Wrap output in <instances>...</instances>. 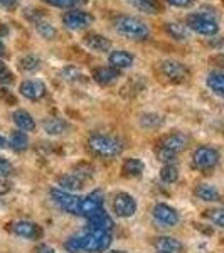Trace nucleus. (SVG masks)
Wrapping results in <instances>:
<instances>
[{"mask_svg": "<svg viewBox=\"0 0 224 253\" xmlns=\"http://www.w3.org/2000/svg\"><path fill=\"white\" fill-rule=\"evenodd\" d=\"M88 149L93 156L101 159H112L121 154L123 145L118 138L112 135H103V133H96L88 138Z\"/></svg>", "mask_w": 224, "mask_h": 253, "instance_id": "nucleus-1", "label": "nucleus"}, {"mask_svg": "<svg viewBox=\"0 0 224 253\" xmlns=\"http://www.w3.org/2000/svg\"><path fill=\"white\" fill-rule=\"evenodd\" d=\"M115 24V31L118 34L125 36L128 39H147L150 34V29L149 26L144 22L142 19L135 17V15H120L113 20Z\"/></svg>", "mask_w": 224, "mask_h": 253, "instance_id": "nucleus-2", "label": "nucleus"}, {"mask_svg": "<svg viewBox=\"0 0 224 253\" xmlns=\"http://www.w3.org/2000/svg\"><path fill=\"white\" fill-rule=\"evenodd\" d=\"M79 253H101L107 252V248L112 243V236L107 231L88 230L86 233L78 235Z\"/></svg>", "mask_w": 224, "mask_h": 253, "instance_id": "nucleus-3", "label": "nucleus"}, {"mask_svg": "<svg viewBox=\"0 0 224 253\" xmlns=\"http://www.w3.org/2000/svg\"><path fill=\"white\" fill-rule=\"evenodd\" d=\"M186 24L189 29L201 36H216L219 31V24L211 14L206 12H195V14H189L186 17Z\"/></svg>", "mask_w": 224, "mask_h": 253, "instance_id": "nucleus-4", "label": "nucleus"}, {"mask_svg": "<svg viewBox=\"0 0 224 253\" xmlns=\"http://www.w3.org/2000/svg\"><path fill=\"white\" fill-rule=\"evenodd\" d=\"M219 162V152L213 147L202 145L199 149H195L194 156H192V164L197 170L201 172H209L213 170Z\"/></svg>", "mask_w": 224, "mask_h": 253, "instance_id": "nucleus-5", "label": "nucleus"}, {"mask_svg": "<svg viewBox=\"0 0 224 253\" xmlns=\"http://www.w3.org/2000/svg\"><path fill=\"white\" fill-rule=\"evenodd\" d=\"M51 198L63 211L78 216L81 198L71 193H66V191H63V189H51Z\"/></svg>", "mask_w": 224, "mask_h": 253, "instance_id": "nucleus-6", "label": "nucleus"}, {"mask_svg": "<svg viewBox=\"0 0 224 253\" xmlns=\"http://www.w3.org/2000/svg\"><path fill=\"white\" fill-rule=\"evenodd\" d=\"M93 15L89 14V12H84V10H69L66 14L63 15V22L64 26L68 27V29L71 31H83L89 27L93 24Z\"/></svg>", "mask_w": 224, "mask_h": 253, "instance_id": "nucleus-7", "label": "nucleus"}, {"mask_svg": "<svg viewBox=\"0 0 224 253\" xmlns=\"http://www.w3.org/2000/svg\"><path fill=\"white\" fill-rule=\"evenodd\" d=\"M101 210H103V191H93L88 196L81 198L78 216L89 218V216H93Z\"/></svg>", "mask_w": 224, "mask_h": 253, "instance_id": "nucleus-8", "label": "nucleus"}, {"mask_svg": "<svg viewBox=\"0 0 224 253\" xmlns=\"http://www.w3.org/2000/svg\"><path fill=\"white\" fill-rule=\"evenodd\" d=\"M113 211L120 218H130L137 211V201L128 193H118L113 199Z\"/></svg>", "mask_w": 224, "mask_h": 253, "instance_id": "nucleus-9", "label": "nucleus"}, {"mask_svg": "<svg viewBox=\"0 0 224 253\" xmlns=\"http://www.w3.org/2000/svg\"><path fill=\"white\" fill-rule=\"evenodd\" d=\"M153 219L157 224H162V228H172L179 223V213L174 208L167 205H155L153 206Z\"/></svg>", "mask_w": 224, "mask_h": 253, "instance_id": "nucleus-10", "label": "nucleus"}, {"mask_svg": "<svg viewBox=\"0 0 224 253\" xmlns=\"http://www.w3.org/2000/svg\"><path fill=\"white\" fill-rule=\"evenodd\" d=\"M9 230L14 235L22 236V238L27 240H39L40 236L44 235L42 228L39 224L32 223V221H15L9 224Z\"/></svg>", "mask_w": 224, "mask_h": 253, "instance_id": "nucleus-11", "label": "nucleus"}, {"mask_svg": "<svg viewBox=\"0 0 224 253\" xmlns=\"http://www.w3.org/2000/svg\"><path fill=\"white\" fill-rule=\"evenodd\" d=\"M160 71L165 78H169L170 81H176V83L187 80V76H189V69H187L182 63L174 61V59L164 61V63L160 64Z\"/></svg>", "mask_w": 224, "mask_h": 253, "instance_id": "nucleus-12", "label": "nucleus"}, {"mask_svg": "<svg viewBox=\"0 0 224 253\" xmlns=\"http://www.w3.org/2000/svg\"><path fill=\"white\" fill-rule=\"evenodd\" d=\"M19 91H20V95L29 98V100H40V98L46 96L47 88H46V84L39 80H27V81H24V83H20Z\"/></svg>", "mask_w": 224, "mask_h": 253, "instance_id": "nucleus-13", "label": "nucleus"}, {"mask_svg": "<svg viewBox=\"0 0 224 253\" xmlns=\"http://www.w3.org/2000/svg\"><path fill=\"white\" fill-rule=\"evenodd\" d=\"M187 144H189V138H187V135H184V133H181V132L169 133V135H165L160 140L162 149L170 150V152H174V154H181L182 150L187 147Z\"/></svg>", "mask_w": 224, "mask_h": 253, "instance_id": "nucleus-14", "label": "nucleus"}, {"mask_svg": "<svg viewBox=\"0 0 224 253\" xmlns=\"http://www.w3.org/2000/svg\"><path fill=\"white\" fill-rule=\"evenodd\" d=\"M88 226L89 230H98V231H107V233H110V231L113 230V226H115V223H113L112 216H110L107 211H98V213H95L93 216H89L88 218Z\"/></svg>", "mask_w": 224, "mask_h": 253, "instance_id": "nucleus-15", "label": "nucleus"}, {"mask_svg": "<svg viewBox=\"0 0 224 253\" xmlns=\"http://www.w3.org/2000/svg\"><path fill=\"white\" fill-rule=\"evenodd\" d=\"M153 248L157 253H181L182 243L172 236H158L153 240Z\"/></svg>", "mask_w": 224, "mask_h": 253, "instance_id": "nucleus-16", "label": "nucleus"}, {"mask_svg": "<svg viewBox=\"0 0 224 253\" xmlns=\"http://www.w3.org/2000/svg\"><path fill=\"white\" fill-rule=\"evenodd\" d=\"M93 78L96 83H100L101 86H112L113 83H116L120 78V71L112 66H105V68H98L93 73Z\"/></svg>", "mask_w": 224, "mask_h": 253, "instance_id": "nucleus-17", "label": "nucleus"}, {"mask_svg": "<svg viewBox=\"0 0 224 253\" xmlns=\"http://www.w3.org/2000/svg\"><path fill=\"white\" fill-rule=\"evenodd\" d=\"M110 64H112V68L118 69V71H121V69H128L133 66V63H135V58H133L132 54H130L128 51H123V49H118V51H113L112 54H110Z\"/></svg>", "mask_w": 224, "mask_h": 253, "instance_id": "nucleus-18", "label": "nucleus"}, {"mask_svg": "<svg viewBox=\"0 0 224 253\" xmlns=\"http://www.w3.org/2000/svg\"><path fill=\"white\" fill-rule=\"evenodd\" d=\"M84 179H81L79 175L76 174H64L58 177V186H61V189L66 191V193H71V191H79L84 187Z\"/></svg>", "mask_w": 224, "mask_h": 253, "instance_id": "nucleus-19", "label": "nucleus"}, {"mask_svg": "<svg viewBox=\"0 0 224 253\" xmlns=\"http://www.w3.org/2000/svg\"><path fill=\"white\" fill-rule=\"evenodd\" d=\"M84 44H86L88 49L96 52H107L112 47V41L101 34H88L84 38Z\"/></svg>", "mask_w": 224, "mask_h": 253, "instance_id": "nucleus-20", "label": "nucleus"}, {"mask_svg": "<svg viewBox=\"0 0 224 253\" xmlns=\"http://www.w3.org/2000/svg\"><path fill=\"white\" fill-rule=\"evenodd\" d=\"M12 120H14V124L17 125L22 132H32V130L36 128L34 118H32L31 113H27L26 110H17V112H14Z\"/></svg>", "mask_w": 224, "mask_h": 253, "instance_id": "nucleus-21", "label": "nucleus"}, {"mask_svg": "<svg viewBox=\"0 0 224 253\" xmlns=\"http://www.w3.org/2000/svg\"><path fill=\"white\" fill-rule=\"evenodd\" d=\"M195 196H197L199 199H202V201H219L221 199V194H219V191L216 189L214 186L211 184H199L197 187H195Z\"/></svg>", "mask_w": 224, "mask_h": 253, "instance_id": "nucleus-22", "label": "nucleus"}, {"mask_svg": "<svg viewBox=\"0 0 224 253\" xmlns=\"http://www.w3.org/2000/svg\"><path fill=\"white\" fill-rule=\"evenodd\" d=\"M42 126H44V130H46L49 135H61V133L68 128L66 122L61 120V118H58V117L46 118V120L42 122Z\"/></svg>", "mask_w": 224, "mask_h": 253, "instance_id": "nucleus-23", "label": "nucleus"}, {"mask_svg": "<svg viewBox=\"0 0 224 253\" xmlns=\"http://www.w3.org/2000/svg\"><path fill=\"white\" fill-rule=\"evenodd\" d=\"M130 5H133L137 10L144 12V14L153 15L160 10V3L158 0H128Z\"/></svg>", "mask_w": 224, "mask_h": 253, "instance_id": "nucleus-24", "label": "nucleus"}, {"mask_svg": "<svg viewBox=\"0 0 224 253\" xmlns=\"http://www.w3.org/2000/svg\"><path fill=\"white\" fill-rule=\"evenodd\" d=\"M207 86H209L216 95L224 98V73L213 71L207 75Z\"/></svg>", "mask_w": 224, "mask_h": 253, "instance_id": "nucleus-25", "label": "nucleus"}, {"mask_svg": "<svg viewBox=\"0 0 224 253\" xmlns=\"http://www.w3.org/2000/svg\"><path fill=\"white\" fill-rule=\"evenodd\" d=\"M165 31L170 38L177 39V41H184L189 38V27L186 24H179V22H167L165 24Z\"/></svg>", "mask_w": 224, "mask_h": 253, "instance_id": "nucleus-26", "label": "nucleus"}, {"mask_svg": "<svg viewBox=\"0 0 224 253\" xmlns=\"http://www.w3.org/2000/svg\"><path fill=\"white\" fill-rule=\"evenodd\" d=\"M144 172V162L140 159H127L123 162V174L128 177H140Z\"/></svg>", "mask_w": 224, "mask_h": 253, "instance_id": "nucleus-27", "label": "nucleus"}, {"mask_svg": "<svg viewBox=\"0 0 224 253\" xmlns=\"http://www.w3.org/2000/svg\"><path fill=\"white\" fill-rule=\"evenodd\" d=\"M10 147L15 152H22L29 147V138L24 132H12L10 135Z\"/></svg>", "mask_w": 224, "mask_h": 253, "instance_id": "nucleus-28", "label": "nucleus"}, {"mask_svg": "<svg viewBox=\"0 0 224 253\" xmlns=\"http://www.w3.org/2000/svg\"><path fill=\"white\" fill-rule=\"evenodd\" d=\"M19 63H20V68H22L24 71H27V73H36L40 68V59L37 58V56H34V54L24 56Z\"/></svg>", "mask_w": 224, "mask_h": 253, "instance_id": "nucleus-29", "label": "nucleus"}, {"mask_svg": "<svg viewBox=\"0 0 224 253\" xmlns=\"http://www.w3.org/2000/svg\"><path fill=\"white\" fill-rule=\"evenodd\" d=\"M160 179L165 182V184H174V182L179 179V169L174 164L164 166L160 169Z\"/></svg>", "mask_w": 224, "mask_h": 253, "instance_id": "nucleus-30", "label": "nucleus"}, {"mask_svg": "<svg viewBox=\"0 0 224 253\" xmlns=\"http://www.w3.org/2000/svg\"><path fill=\"white\" fill-rule=\"evenodd\" d=\"M36 29H37V32L44 39H54L56 34H58L54 27H52V24L46 22V20H37L36 22Z\"/></svg>", "mask_w": 224, "mask_h": 253, "instance_id": "nucleus-31", "label": "nucleus"}, {"mask_svg": "<svg viewBox=\"0 0 224 253\" xmlns=\"http://www.w3.org/2000/svg\"><path fill=\"white\" fill-rule=\"evenodd\" d=\"M162 117L157 115V113H147L140 118V124L144 128H158L162 125Z\"/></svg>", "mask_w": 224, "mask_h": 253, "instance_id": "nucleus-32", "label": "nucleus"}, {"mask_svg": "<svg viewBox=\"0 0 224 253\" xmlns=\"http://www.w3.org/2000/svg\"><path fill=\"white\" fill-rule=\"evenodd\" d=\"M75 174L76 175H79L81 179H89V177H93V174H95V169H93L91 166L86 164V162H81V164H76L75 166Z\"/></svg>", "mask_w": 224, "mask_h": 253, "instance_id": "nucleus-33", "label": "nucleus"}, {"mask_svg": "<svg viewBox=\"0 0 224 253\" xmlns=\"http://www.w3.org/2000/svg\"><path fill=\"white\" fill-rule=\"evenodd\" d=\"M61 76H63L64 81H78L79 78H83L81 71L76 66H66V68H63V71H61Z\"/></svg>", "mask_w": 224, "mask_h": 253, "instance_id": "nucleus-34", "label": "nucleus"}, {"mask_svg": "<svg viewBox=\"0 0 224 253\" xmlns=\"http://www.w3.org/2000/svg\"><path fill=\"white\" fill-rule=\"evenodd\" d=\"M206 216L216 224V226L224 228V210H209V211H206Z\"/></svg>", "mask_w": 224, "mask_h": 253, "instance_id": "nucleus-35", "label": "nucleus"}, {"mask_svg": "<svg viewBox=\"0 0 224 253\" xmlns=\"http://www.w3.org/2000/svg\"><path fill=\"white\" fill-rule=\"evenodd\" d=\"M44 2L52 7H59V9H69V7L78 5V3L84 2V0H44Z\"/></svg>", "mask_w": 224, "mask_h": 253, "instance_id": "nucleus-36", "label": "nucleus"}, {"mask_svg": "<svg viewBox=\"0 0 224 253\" xmlns=\"http://www.w3.org/2000/svg\"><path fill=\"white\" fill-rule=\"evenodd\" d=\"M157 157H158V161L165 162V166H169V164H174L177 154H174V152H170V150H165V149H162V147H160V149L157 150Z\"/></svg>", "mask_w": 224, "mask_h": 253, "instance_id": "nucleus-37", "label": "nucleus"}, {"mask_svg": "<svg viewBox=\"0 0 224 253\" xmlns=\"http://www.w3.org/2000/svg\"><path fill=\"white\" fill-rule=\"evenodd\" d=\"M12 174V164L5 157H0V177H9Z\"/></svg>", "mask_w": 224, "mask_h": 253, "instance_id": "nucleus-38", "label": "nucleus"}, {"mask_svg": "<svg viewBox=\"0 0 224 253\" xmlns=\"http://www.w3.org/2000/svg\"><path fill=\"white\" fill-rule=\"evenodd\" d=\"M14 81V75L9 71H3L2 75H0V83H3V84H7V83H12Z\"/></svg>", "mask_w": 224, "mask_h": 253, "instance_id": "nucleus-39", "label": "nucleus"}, {"mask_svg": "<svg viewBox=\"0 0 224 253\" xmlns=\"http://www.w3.org/2000/svg\"><path fill=\"white\" fill-rule=\"evenodd\" d=\"M167 2H169L170 5H176V7H187V5H190L192 0H167Z\"/></svg>", "mask_w": 224, "mask_h": 253, "instance_id": "nucleus-40", "label": "nucleus"}, {"mask_svg": "<svg viewBox=\"0 0 224 253\" xmlns=\"http://www.w3.org/2000/svg\"><path fill=\"white\" fill-rule=\"evenodd\" d=\"M34 253H56V252H54V248L47 247V245H39L34 250Z\"/></svg>", "mask_w": 224, "mask_h": 253, "instance_id": "nucleus-41", "label": "nucleus"}, {"mask_svg": "<svg viewBox=\"0 0 224 253\" xmlns=\"http://www.w3.org/2000/svg\"><path fill=\"white\" fill-rule=\"evenodd\" d=\"M0 5H3L5 9H14L17 5V0H0Z\"/></svg>", "mask_w": 224, "mask_h": 253, "instance_id": "nucleus-42", "label": "nucleus"}, {"mask_svg": "<svg viewBox=\"0 0 224 253\" xmlns=\"http://www.w3.org/2000/svg\"><path fill=\"white\" fill-rule=\"evenodd\" d=\"M10 191V184L9 182H5V181H0V196H3V194H7Z\"/></svg>", "mask_w": 224, "mask_h": 253, "instance_id": "nucleus-43", "label": "nucleus"}, {"mask_svg": "<svg viewBox=\"0 0 224 253\" xmlns=\"http://www.w3.org/2000/svg\"><path fill=\"white\" fill-rule=\"evenodd\" d=\"M3 71H7V68H5V64H3V61L0 59V75H2Z\"/></svg>", "mask_w": 224, "mask_h": 253, "instance_id": "nucleus-44", "label": "nucleus"}, {"mask_svg": "<svg viewBox=\"0 0 224 253\" xmlns=\"http://www.w3.org/2000/svg\"><path fill=\"white\" fill-rule=\"evenodd\" d=\"M7 145V142H5V138H3L2 135H0V149H3V147Z\"/></svg>", "mask_w": 224, "mask_h": 253, "instance_id": "nucleus-45", "label": "nucleus"}, {"mask_svg": "<svg viewBox=\"0 0 224 253\" xmlns=\"http://www.w3.org/2000/svg\"><path fill=\"white\" fill-rule=\"evenodd\" d=\"M3 49H5V47H3L2 41H0V56H2V54H3Z\"/></svg>", "mask_w": 224, "mask_h": 253, "instance_id": "nucleus-46", "label": "nucleus"}, {"mask_svg": "<svg viewBox=\"0 0 224 253\" xmlns=\"http://www.w3.org/2000/svg\"><path fill=\"white\" fill-rule=\"evenodd\" d=\"M107 253H127V252H120V250H112V252H107Z\"/></svg>", "mask_w": 224, "mask_h": 253, "instance_id": "nucleus-47", "label": "nucleus"}]
</instances>
